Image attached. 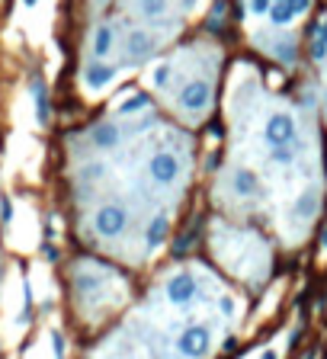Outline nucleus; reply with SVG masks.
<instances>
[{
  "label": "nucleus",
  "mask_w": 327,
  "mask_h": 359,
  "mask_svg": "<svg viewBox=\"0 0 327 359\" xmlns=\"http://www.w3.org/2000/svg\"><path fill=\"white\" fill-rule=\"evenodd\" d=\"M295 119H292L289 112H273L270 119H266V129H263V139L270 147H286V145H295Z\"/></svg>",
  "instance_id": "f257e3e1"
},
{
  "label": "nucleus",
  "mask_w": 327,
  "mask_h": 359,
  "mask_svg": "<svg viewBox=\"0 0 327 359\" xmlns=\"http://www.w3.org/2000/svg\"><path fill=\"white\" fill-rule=\"evenodd\" d=\"M209 103H212V87L206 81H189L177 96V106L187 116H202L209 110Z\"/></svg>",
  "instance_id": "f03ea898"
},
{
  "label": "nucleus",
  "mask_w": 327,
  "mask_h": 359,
  "mask_svg": "<svg viewBox=\"0 0 327 359\" xmlns=\"http://www.w3.org/2000/svg\"><path fill=\"white\" fill-rule=\"evenodd\" d=\"M125 225H129V215L122 205H100L94 215V228L100 238H119Z\"/></svg>",
  "instance_id": "7ed1b4c3"
},
{
  "label": "nucleus",
  "mask_w": 327,
  "mask_h": 359,
  "mask_svg": "<svg viewBox=\"0 0 327 359\" xmlns=\"http://www.w3.org/2000/svg\"><path fill=\"white\" fill-rule=\"evenodd\" d=\"M148 176L154 180L158 186H173L180 176V161L177 154H170V151H158V154H151L148 161Z\"/></svg>",
  "instance_id": "20e7f679"
},
{
  "label": "nucleus",
  "mask_w": 327,
  "mask_h": 359,
  "mask_svg": "<svg viewBox=\"0 0 327 359\" xmlns=\"http://www.w3.org/2000/svg\"><path fill=\"white\" fill-rule=\"evenodd\" d=\"M209 347H212V334L206 327H187L177 340L180 356H187V359H202L209 353Z\"/></svg>",
  "instance_id": "39448f33"
},
{
  "label": "nucleus",
  "mask_w": 327,
  "mask_h": 359,
  "mask_svg": "<svg viewBox=\"0 0 327 359\" xmlns=\"http://www.w3.org/2000/svg\"><path fill=\"white\" fill-rule=\"evenodd\" d=\"M154 52H158V36L148 29H131L125 39V61H145Z\"/></svg>",
  "instance_id": "423d86ee"
},
{
  "label": "nucleus",
  "mask_w": 327,
  "mask_h": 359,
  "mask_svg": "<svg viewBox=\"0 0 327 359\" xmlns=\"http://www.w3.org/2000/svg\"><path fill=\"white\" fill-rule=\"evenodd\" d=\"M167 298L173 305H189L193 298H196V279H193V273H177V276L167 283Z\"/></svg>",
  "instance_id": "0eeeda50"
},
{
  "label": "nucleus",
  "mask_w": 327,
  "mask_h": 359,
  "mask_svg": "<svg viewBox=\"0 0 327 359\" xmlns=\"http://www.w3.org/2000/svg\"><path fill=\"white\" fill-rule=\"evenodd\" d=\"M308 10V0H276L270 7V19L273 26H289L292 19Z\"/></svg>",
  "instance_id": "6e6552de"
},
{
  "label": "nucleus",
  "mask_w": 327,
  "mask_h": 359,
  "mask_svg": "<svg viewBox=\"0 0 327 359\" xmlns=\"http://www.w3.org/2000/svg\"><path fill=\"white\" fill-rule=\"evenodd\" d=\"M112 77H116V68L100 61V58L84 68V83L90 87V90H103L106 83H112Z\"/></svg>",
  "instance_id": "1a4fd4ad"
},
{
  "label": "nucleus",
  "mask_w": 327,
  "mask_h": 359,
  "mask_svg": "<svg viewBox=\"0 0 327 359\" xmlns=\"http://www.w3.org/2000/svg\"><path fill=\"white\" fill-rule=\"evenodd\" d=\"M90 141H94V147H100V151H112V147L122 141V129L116 122H100V125H94V132H90Z\"/></svg>",
  "instance_id": "9d476101"
},
{
  "label": "nucleus",
  "mask_w": 327,
  "mask_h": 359,
  "mask_svg": "<svg viewBox=\"0 0 327 359\" xmlns=\"http://www.w3.org/2000/svg\"><path fill=\"white\" fill-rule=\"evenodd\" d=\"M90 48H94V58L106 61V58L112 55V48H116V32H112V26L100 23V26L94 29V39H90Z\"/></svg>",
  "instance_id": "9b49d317"
},
{
  "label": "nucleus",
  "mask_w": 327,
  "mask_h": 359,
  "mask_svg": "<svg viewBox=\"0 0 327 359\" xmlns=\"http://www.w3.org/2000/svg\"><path fill=\"white\" fill-rule=\"evenodd\" d=\"M318 205H321V193H318V189H305V193L299 196L295 209H292V215H295L299 221H308V218H315Z\"/></svg>",
  "instance_id": "f8f14e48"
},
{
  "label": "nucleus",
  "mask_w": 327,
  "mask_h": 359,
  "mask_svg": "<svg viewBox=\"0 0 327 359\" xmlns=\"http://www.w3.org/2000/svg\"><path fill=\"white\" fill-rule=\"evenodd\" d=\"M167 234H170V221H167V215H158V218H151V221H148V231H145V244H148V247L154 250V247H160V244L167 240Z\"/></svg>",
  "instance_id": "ddd939ff"
},
{
  "label": "nucleus",
  "mask_w": 327,
  "mask_h": 359,
  "mask_svg": "<svg viewBox=\"0 0 327 359\" xmlns=\"http://www.w3.org/2000/svg\"><path fill=\"white\" fill-rule=\"evenodd\" d=\"M138 13L145 19H164L170 13V0H138Z\"/></svg>",
  "instance_id": "4468645a"
},
{
  "label": "nucleus",
  "mask_w": 327,
  "mask_h": 359,
  "mask_svg": "<svg viewBox=\"0 0 327 359\" xmlns=\"http://www.w3.org/2000/svg\"><path fill=\"white\" fill-rule=\"evenodd\" d=\"M231 183H234V193H238V196H257V186H260L251 170H234Z\"/></svg>",
  "instance_id": "2eb2a0df"
},
{
  "label": "nucleus",
  "mask_w": 327,
  "mask_h": 359,
  "mask_svg": "<svg viewBox=\"0 0 327 359\" xmlns=\"http://www.w3.org/2000/svg\"><path fill=\"white\" fill-rule=\"evenodd\" d=\"M74 289H77V295H84V298H94V295H100L103 283H100L96 276H90V273H77V276H74Z\"/></svg>",
  "instance_id": "dca6fc26"
},
{
  "label": "nucleus",
  "mask_w": 327,
  "mask_h": 359,
  "mask_svg": "<svg viewBox=\"0 0 327 359\" xmlns=\"http://www.w3.org/2000/svg\"><path fill=\"white\" fill-rule=\"evenodd\" d=\"M148 106H151V96H148V93H135L131 100L119 103V116H135V112L148 110Z\"/></svg>",
  "instance_id": "f3484780"
},
{
  "label": "nucleus",
  "mask_w": 327,
  "mask_h": 359,
  "mask_svg": "<svg viewBox=\"0 0 327 359\" xmlns=\"http://www.w3.org/2000/svg\"><path fill=\"white\" fill-rule=\"evenodd\" d=\"M311 55H315V61H324V58H327V17H324V23L318 26V32H315V45H311Z\"/></svg>",
  "instance_id": "a211bd4d"
},
{
  "label": "nucleus",
  "mask_w": 327,
  "mask_h": 359,
  "mask_svg": "<svg viewBox=\"0 0 327 359\" xmlns=\"http://www.w3.org/2000/svg\"><path fill=\"white\" fill-rule=\"evenodd\" d=\"M32 96H36V110H39V122L45 125L48 122V100H45V87L42 83H32Z\"/></svg>",
  "instance_id": "6ab92c4d"
},
{
  "label": "nucleus",
  "mask_w": 327,
  "mask_h": 359,
  "mask_svg": "<svg viewBox=\"0 0 327 359\" xmlns=\"http://www.w3.org/2000/svg\"><path fill=\"white\" fill-rule=\"evenodd\" d=\"M273 151V164H292L295 161V145H286V147H270Z\"/></svg>",
  "instance_id": "aec40b11"
},
{
  "label": "nucleus",
  "mask_w": 327,
  "mask_h": 359,
  "mask_svg": "<svg viewBox=\"0 0 327 359\" xmlns=\"http://www.w3.org/2000/svg\"><path fill=\"white\" fill-rule=\"evenodd\" d=\"M151 81L158 83V87H167V81H170V65H160L158 71L151 74Z\"/></svg>",
  "instance_id": "412c9836"
},
{
  "label": "nucleus",
  "mask_w": 327,
  "mask_h": 359,
  "mask_svg": "<svg viewBox=\"0 0 327 359\" xmlns=\"http://www.w3.org/2000/svg\"><path fill=\"white\" fill-rule=\"evenodd\" d=\"M273 0H251V10L257 13V17H263V13H270Z\"/></svg>",
  "instance_id": "4be33fe9"
},
{
  "label": "nucleus",
  "mask_w": 327,
  "mask_h": 359,
  "mask_svg": "<svg viewBox=\"0 0 327 359\" xmlns=\"http://www.w3.org/2000/svg\"><path fill=\"white\" fill-rule=\"evenodd\" d=\"M52 343H55V356L65 359V337L61 334H52Z\"/></svg>",
  "instance_id": "5701e85b"
},
{
  "label": "nucleus",
  "mask_w": 327,
  "mask_h": 359,
  "mask_svg": "<svg viewBox=\"0 0 327 359\" xmlns=\"http://www.w3.org/2000/svg\"><path fill=\"white\" fill-rule=\"evenodd\" d=\"M222 311H224V314H231V311H234V302H231V298H228V295H224V298H222Z\"/></svg>",
  "instance_id": "b1692460"
},
{
  "label": "nucleus",
  "mask_w": 327,
  "mask_h": 359,
  "mask_svg": "<svg viewBox=\"0 0 327 359\" xmlns=\"http://www.w3.org/2000/svg\"><path fill=\"white\" fill-rule=\"evenodd\" d=\"M42 250H45V257H48V260H58V247H52V244H45V247H42Z\"/></svg>",
  "instance_id": "393cba45"
},
{
  "label": "nucleus",
  "mask_w": 327,
  "mask_h": 359,
  "mask_svg": "<svg viewBox=\"0 0 327 359\" xmlns=\"http://www.w3.org/2000/svg\"><path fill=\"white\" fill-rule=\"evenodd\" d=\"M260 359H279V353H276V350H263Z\"/></svg>",
  "instance_id": "a878e982"
},
{
  "label": "nucleus",
  "mask_w": 327,
  "mask_h": 359,
  "mask_svg": "<svg viewBox=\"0 0 327 359\" xmlns=\"http://www.w3.org/2000/svg\"><path fill=\"white\" fill-rule=\"evenodd\" d=\"M321 250H327V225H324V231H321Z\"/></svg>",
  "instance_id": "bb28decb"
},
{
  "label": "nucleus",
  "mask_w": 327,
  "mask_h": 359,
  "mask_svg": "<svg viewBox=\"0 0 327 359\" xmlns=\"http://www.w3.org/2000/svg\"><path fill=\"white\" fill-rule=\"evenodd\" d=\"M23 3H26V7H32V3H36V0H23Z\"/></svg>",
  "instance_id": "cd10ccee"
},
{
  "label": "nucleus",
  "mask_w": 327,
  "mask_h": 359,
  "mask_svg": "<svg viewBox=\"0 0 327 359\" xmlns=\"http://www.w3.org/2000/svg\"><path fill=\"white\" fill-rule=\"evenodd\" d=\"M324 110H327V90H324Z\"/></svg>",
  "instance_id": "c85d7f7f"
},
{
  "label": "nucleus",
  "mask_w": 327,
  "mask_h": 359,
  "mask_svg": "<svg viewBox=\"0 0 327 359\" xmlns=\"http://www.w3.org/2000/svg\"><path fill=\"white\" fill-rule=\"evenodd\" d=\"M273 3H276V0H273Z\"/></svg>",
  "instance_id": "c756f323"
}]
</instances>
